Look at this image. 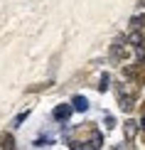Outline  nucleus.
<instances>
[{"label":"nucleus","instance_id":"obj_5","mask_svg":"<svg viewBox=\"0 0 145 150\" xmlns=\"http://www.w3.org/2000/svg\"><path fill=\"white\" fill-rule=\"evenodd\" d=\"M135 130H138V126H133V123H125V135H128V138H133Z\"/></svg>","mask_w":145,"mask_h":150},{"label":"nucleus","instance_id":"obj_7","mask_svg":"<svg viewBox=\"0 0 145 150\" xmlns=\"http://www.w3.org/2000/svg\"><path fill=\"white\" fill-rule=\"evenodd\" d=\"M143 5H145V0H143Z\"/></svg>","mask_w":145,"mask_h":150},{"label":"nucleus","instance_id":"obj_2","mask_svg":"<svg viewBox=\"0 0 145 150\" xmlns=\"http://www.w3.org/2000/svg\"><path fill=\"white\" fill-rule=\"evenodd\" d=\"M71 106H74L76 111H86V108H89V101H86L84 96H76V98L71 101Z\"/></svg>","mask_w":145,"mask_h":150},{"label":"nucleus","instance_id":"obj_1","mask_svg":"<svg viewBox=\"0 0 145 150\" xmlns=\"http://www.w3.org/2000/svg\"><path fill=\"white\" fill-rule=\"evenodd\" d=\"M71 111H74V106H69V103H59V106H57V108L52 111V116H54V121L64 123V121H69Z\"/></svg>","mask_w":145,"mask_h":150},{"label":"nucleus","instance_id":"obj_4","mask_svg":"<svg viewBox=\"0 0 145 150\" xmlns=\"http://www.w3.org/2000/svg\"><path fill=\"white\" fill-rule=\"evenodd\" d=\"M130 25H133V30H143L145 27V17L138 15V17H133V22H130Z\"/></svg>","mask_w":145,"mask_h":150},{"label":"nucleus","instance_id":"obj_6","mask_svg":"<svg viewBox=\"0 0 145 150\" xmlns=\"http://www.w3.org/2000/svg\"><path fill=\"white\" fill-rule=\"evenodd\" d=\"M25 118H27V111H25V113H20V116H17V118H15V123H12V126H20V123L25 121Z\"/></svg>","mask_w":145,"mask_h":150},{"label":"nucleus","instance_id":"obj_3","mask_svg":"<svg viewBox=\"0 0 145 150\" xmlns=\"http://www.w3.org/2000/svg\"><path fill=\"white\" fill-rule=\"evenodd\" d=\"M0 145H3L5 150L15 148V140H12V135H10V133H5V135H3V143H0Z\"/></svg>","mask_w":145,"mask_h":150}]
</instances>
